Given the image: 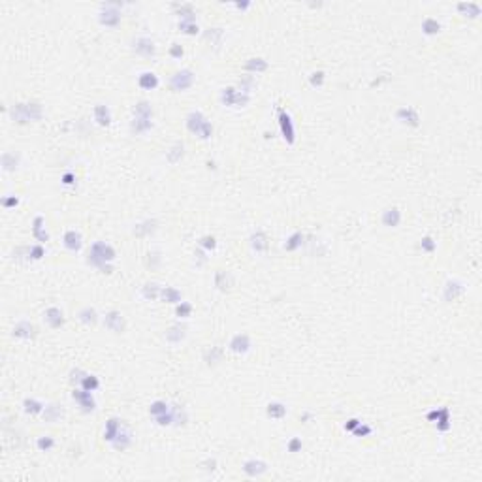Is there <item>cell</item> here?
Segmentation results:
<instances>
[{
	"label": "cell",
	"instance_id": "1",
	"mask_svg": "<svg viewBox=\"0 0 482 482\" xmlns=\"http://www.w3.org/2000/svg\"><path fill=\"white\" fill-rule=\"evenodd\" d=\"M117 258L115 249L106 243V241H96L93 243L89 249V255H87V264H91L93 268H98L102 273H111L113 266L111 262Z\"/></svg>",
	"mask_w": 482,
	"mask_h": 482
},
{
	"label": "cell",
	"instance_id": "2",
	"mask_svg": "<svg viewBox=\"0 0 482 482\" xmlns=\"http://www.w3.org/2000/svg\"><path fill=\"white\" fill-rule=\"evenodd\" d=\"M185 125H187V130L194 134V136H198L200 139H209L211 138V134H213V125L205 119V115L202 111H198V109H194L191 111L189 115H187V121H185Z\"/></svg>",
	"mask_w": 482,
	"mask_h": 482
},
{
	"label": "cell",
	"instance_id": "3",
	"mask_svg": "<svg viewBox=\"0 0 482 482\" xmlns=\"http://www.w3.org/2000/svg\"><path fill=\"white\" fill-rule=\"evenodd\" d=\"M121 6L119 2H106L100 6V13H98V21L102 27H117L121 23Z\"/></svg>",
	"mask_w": 482,
	"mask_h": 482
},
{
	"label": "cell",
	"instance_id": "4",
	"mask_svg": "<svg viewBox=\"0 0 482 482\" xmlns=\"http://www.w3.org/2000/svg\"><path fill=\"white\" fill-rule=\"evenodd\" d=\"M277 123H279V130H281V136H283V139H285L289 145H294V143H296V127H294L292 115H290L287 109L279 107V109H277Z\"/></svg>",
	"mask_w": 482,
	"mask_h": 482
},
{
	"label": "cell",
	"instance_id": "5",
	"mask_svg": "<svg viewBox=\"0 0 482 482\" xmlns=\"http://www.w3.org/2000/svg\"><path fill=\"white\" fill-rule=\"evenodd\" d=\"M251 100V95L241 91V89H234V87H228L223 89L221 93V102L228 107H245Z\"/></svg>",
	"mask_w": 482,
	"mask_h": 482
},
{
	"label": "cell",
	"instance_id": "6",
	"mask_svg": "<svg viewBox=\"0 0 482 482\" xmlns=\"http://www.w3.org/2000/svg\"><path fill=\"white\" fill-rule=\"evenodd\" d=\"M193 85H194V72L189 70V68H183V70L175 72L170 77V87H172V91H175V93L187 91V89H191Z\"/></svg>",
	"mask_w": 482,
	"mask_h": 482
},
{
	"label": "cell",
	"instance_id": "7",
	"mask_svg": "<svg viewBox=\"0 0 482 482\" xmlns=\"http://www.w3.org/2000/svg\"><path fill=\"white\" fill-rule=\"evenodd\" d=\"M72 397H74V401H77L81 413L91 415V413L96 411V401H95V397H93V392H87V390H83V388L77 386V388H74V392H72Z\"/></svg>",
	"mask_w": 482,
	"mask_h": 482
},
{
	"label": "cell",
	"instance_id": "8",
	"mask_svg": "<svg viewBox=\"0 0 482 482\" xmlns=\"http://www.w3.org/2000/svg\"><path fill=\"white\" fill-rule=\"evenodd\" d=\"M132 443H134V433H132L130 426H127V424H121V428H119L115 439L111 441L109 445H111V449H113V450L123 452V450L130 449V447H132Z\"/></svg>",
	"mask_w": 482,
	"mask_h": 482
},
{
	"label": "cell",
	"instance_id": "9",
	"mask_svg": "<svg viewBox=\"0 0 482 482\" xmlns=\"http://www.w3.org/2000/svg\"><path fill=\"white\" fill-rule=\"evenodd\" d=\"M104 326H106L109 332L121 333V332H125V328H127V321H125L123 313H119V311H109L106 317H104Z\"/></svg>",
	"mask_w": 482,
	"mask_h": 482
},
{
	"label": "cell",
	"instance_id": "10",
	"mask_svg": "<svg viewBox=\"0 0 482 482\" xmlns=\"http://www.w3.org/2000/svg\"><path fill=\"white\" fill-rule=\"evenodd\" d=\"M251 347H253V343H251V337L247 333H236L228 343V351L234 354H247L251 351Z\"/></svg>",
	"mask_w": 482,
	"mask_h": 482
},
{
	"label": "cell",
	"instance_id": "11",
	"mask_svg": "<svg viewBox=\"0 0 482 482\" xmlns=\"http://www.w3.org/2000/svg\"><path fill=\"white\" fill-rule=\"evenodd\" d=\"M396 119L401 125H407V127H418L420 125V115H418L417 109L411 106L399 107L396 111Z\"/></svg>",
	"mask_w": 482,
	"mask_h": 482
},
{
	"label": "cell",
	"instance_id": "12",
	"mask_svg": "<svg viewBox=\"0 0 482 482\" xmlns=\"http://www.w3.org/2000/svg\"><path fill=\"white\" fill-rule=\"evenodd\" d=\"M428 420L429 422H435L439 431H447L450 428V411L447 407L435 409V411L428 413Z\"/></svg>",
	"mask_w": 482,
	"mask_h": 482
},
{
	"label": "cell",
	"instance_id": "13",
	"mask_svg": "<svg viewBox=\"0 0 482 482\" xmlns=\"http://www.w3.org/2000/svg\"><path fill=\"white\" fill-rule=\"evenodd\" d=\"M43 321H45V324L49 328L57 330V328H61L64 324V313L59 307H47L45 313H43Z\"/></svg>",
	"mask_w": 482,
	"mask_h": 482
},
{
	"label": "cell",
	"instance_id": "14",
	"mask_svg": "<svg viewBox=\"0 0 482 482\" xmlns=\"http://www.w3.org/2000/svg\"><path fill=\"white\" fill-rule=\"evenodd\" d=\"M134 51L141 55V57H155L157 55V45L147 36H139L138 40L134 42Z\"/></svg>",
	"mask_w": 482,
	"mask_h": 482
},
{
	"label": "cell",
	"instance_id": "15",
	"mask_svg": "<svg viewBox=\"0 0 482 482\" xmlns=\"http://www.w3.org/2000/svg\"><path fill=\"white\" fill-rule=\"evenodd\" d=\"M268 471V463L264 460H257V458H253V460H247L243 463V473H245L247 477H260V475H264V473Z\"/></svg>",
	"mask_w": 482,
	"mask_h": 482
},
{
	"label": "cell",
	"instance_id": "16",
	"mask_svg": "<svg viewBox=\"0 0 482 482\" xmlns=\"http://www.w3.org/2000/svg\"><path fill=\"white\" fill-rule=\"evenodd\" d=\"M63 243H64V247L70 251V253H77V251H81V247H83V239H81V234H79V232H75V230H66L64 236H63Z\"/></svg>",
	"mask_w": 482,
	"mask_h": 482
},
{
	"label": "cell",
	"instance_id": "17",
	"mask_svg": "<svg viewBox=\"0 0 482 482\" xmlns=\"http://www.w3.org/2000/svg\"><path fill=\"white\" fill-rule=\"evenodd\" d=\"M463 292H465L463 283H461V281H458V279H450L449 283L445 285V300H447V301L458 300Z\"/></svg>",
	"mask_w": 482,
	"mask_h": 482
},
{
	"label": "cell",
	"instance_id": "18",
	"mask_svg": "<svg viewBox=\"0 0 482 482\" xmlns=\"http://www.w3.org/2000/svg\"><path fill=\"white\" fill-rule=\"evenodd\" d=\"M34 333H36V328H34L32 322L29 321H19L13 326V337H17V339H31V337H34Z\"/></svg>",
	"mask_w": 482,
	"mask_h": 482
},
{
	"label": "cell",
	"instance_id": "19",
	"mask_svg": "<svg viewBox=\"0 0 482 482\" xmlns=\"http://www.w3.org/2000/svg\"><path fill=\"white\" fill-rule=\"evenodd\" d=\"M215 287L219 290H230L234 287V277H232V273L230 271H225V269H217L215 271Z\"/></svg>",
	"mask_w": 482,
	"mask_h": 482
},
{
	"label": "cell",
	"instance_id": "20",
	"mask_svg": "<svg viewBox=\"0 0 482 482\" xmlns=\"http://www.w3.org/2000/svg\"><path fill=\"white\" fill-rule=\"evenodd\" d=\"M251 247L257 251L258 255H264L268 251V236L264 230H255L253 236H251Z\"/></svg>",
	"mask_w": 482,
	"mask_h": 482
},
{
	"label": "cell",
	"instance_id": "21",
	"mask_svg": "<svg viewBox=\"0 0 482 482\" xmlns=\"http://www.w3.org/2000/svg\"><path fill=\"white\" fill-rule=\"evenodd\" d=\"M381 221H383V225L388 226V228H396V226H399V223H401V211H399L397 207H388V209H385L383 215H381Z\"/></svg>",
	"mask_w": 482,
	"mask_h": 482
},
{
	"label": "cell",
	"instance_id": "22",
	"mask_svg": "<svg viewBox=\"0 0 482 482\" xmlns=\"http://www.w3.org/2000/svg\"><path fill=\"white\" fill-rule=\"evenodd\" d=\"M32 236L36 237V241H40V243H45V241H49V234L45 232V219H43L42 215L34 217V221H32Z\"/></svg>",
	"mask_w": 482,
	"mask_h": 482
},
{
	"label": "cell",
	"instance_id": "23",
	"mask_svg": "<svg viewBox=\"0 0 482 482\" xmlns=\"http://www.w3.org/2000/svg\"><path fill=\"white\" fill-rule=\"evenodd\" d=\"M42 417H43V420H45V422H59L61 418L64 417V409H63V405H59V403L45 405Z\"/></svg>",
	"mask_w": 482,
	"mask_h": 482
},
{
	"label": "cell",
	"instance_id": "24",
	"mask_svg": "<svg viewBox=\"0 0 482 482\" xmlns=\"http://www.w3.org/2000/svg\"><path fill=\"white\" fill-rule=\"evenodd\" d=\"M153 129V119H143V117H132L130 121V130L132 134H147Z\"/></svg>",
	"mask_w": 482,
	"mask_h": 482
},
{
	"label": "cell",
	"instance_id": "25",
	"mask_svg": "<svg viewBox=\"0 0 482 482\" xmlns=\"http://www.w3.org/2000/svg\"><path fill=\"white\" fill-rule=\"evenodd\" d=\"M93 115H95L96 125H100V127H109V125H111V111H109V107L104 106V104H96Z\"/></svg>",
	"mask_w": 482,
	"mask_h": 482
},
{
	"label": "cell",
	"instance_id": "26",
	"mask_svg": "<svg viewBox=\"0 0 482 482\" xmlns=\"http://www.w3.org/2000/svg\"><path fill=\"white\" fill-rule=\"evenodd\" d=\"M138 85L143 91H155L159 87V77H157V74H153V72H141L138 75Z\"/></svg>",
	"mask_w": 482,
	"mask_h": 482
},
{
	"label": "cell",
	"instance_id": "27",
	"mask_svg": "<svg viewBox=\"0 0 482 482\" xmlns=\"http://www.w3.org/2000/svg\"><path fill=\"white\" fill-rule=\"evenodd\" d=\"M187 335V328L183 324H173L172 328L166 332V341L170 345H179Z\"/></svg>",
	"mask_w": 482,
	"mask_h": 482
},
{
	"label": "cell",
	"instance_id": "28",
	"mask_svg": "<svg viewBox=\"0 0 482 482\" xmlns=\"http://www.w3.org/2000/svg\"><path fill=\"white\" fill-rule=\"evenodd\" d=\"M0 164H2V170H4V172H15L17 166H19V155L6 151V153H2Z\"/></svg>",
	"mask_w": 482,
	"mask_h": 482
},
{
	"label": "cell",
	"instance_id": "29",
	"mask_svg": "<svg viewBox=\"0 0 482 482\" xmlns=\"http://www.w3.org/2000/svg\"><path fill=\"white\" fill-rule=\"evenodd\" d=\"M161 290L162 287H159L157 283H147V285H143L141 287V298L147 301H153V300H159L161 298Z\"/></svg>",
	"mask_w": 482,
	"mask_h": 482
},
{
	"label": "cell",
	"instance_id": "30",
	"mask_svg": "<svg viewBox=\"0 0 482 482\" xmlns=\"http://www.w3.org/2000/svg\"><path fill=\"white\" fill-rule=\"evenodd\" d=\"M121 420L119 418H109L106 422V426H104V441H107V443H111V441L115 439V435H117V431H119V428H121Z\"/></svg>",
	"mask_w": 482,
	"mask_h": 482
},
{
	"label": "cell",
	"instance_id": "31",
	"mask_svg": "<svg viewBox=\"0 0 482 482\" xmlns=\"http://www.w3.org/2000/svg\"><path fill=\"white\" fill-rule=\"evenodd\" d=\"M45 405H43L42 401H38V399H34V397H27L25 401H23V411L27 413V415H42Z\"/></svg>",
	"mask_w": 482,
	"mask_h": 482
},
{
	"label": "cell",
	"instance_id": "32",
	"mask_svg": "<svg viewBox=\"0 0 482 482\" xmlns=\"http://www.w3.org/2000/svg\"><path fill=\"white\" fill-rule=\"evenodd\" d=\"M155 230H157V221L147 219V221H143V223L136 225V228H134V236L145 237V236H149V234H153Z\"/></svg>",
	"mask_w": 482,
	"mask_h": 482
},
{
	"label": "cell",
	"instance_id": "33",
	"mask_svg": "<svg viewBox=\"0 0 482 482\" xmlns=\"http://www.w3.org/2000/svg\"><path fill=\"white\" fill-rule=\"evenodd\" d=\"M303 239H305V237H303L301 232H294L290 237H287V241L283 243V249L289 251V253H294V251H298V249L303 245Z\"/></svg>",
	"mask_w": 482,
	"mask_h": 482
},
{
	"label": "cell",
	"instance_id": "34",
	"mask_svg": "<svg viewBox=\"0 0 482 482\" xmlns=\"http://www.w3.org/2000/svg\"><path fill=\"white\" fill-rule=\"evenodd\" d=\"M77 319H79V322L81 324H85V326H93V324H96V321H98V315H96V311L93 309V307H83V309L79 311L77 313Z\"/></svg>",
	"mask_w": 482,
	"mask_h": 482
},
{
	"label": "cell",
	"instance_id": "35",
	"mask_svg": "<svg viewBox=\"0 0 482 482\" xmlns=\"http://www.w3.org/2000/svg\"><path fill=\"white\" fill-rule=\"evenodd\" d=\"M266 413H268L269 418H273V420H281V418L287 417V405H283L281 401H271L266 409Z\"/></svg>",
	"mask_w": 482,
	"mask_h": 482
},
{
	"label": "cell",
	"instance_id": "36",
	"mask_svg": "<svg viewBox=\"0 0 482 482\" xmlns=\"http://www.w3.org/2000/svg\"><path fill=\"white\" fill-rule=\"evenodd\" d=\"M458 11L463 13L465 17L475 19V17L481 15V6H479L477 2H461V4H458Z\"/></svg>",
	"mask_w": 482,
	"mask_h": 482
},
{
	"label": "cell",
	"instance_id": "37",
	"mask_svg": "<svg viewBox=\"0 0 482 482\" xmlns=\"http://www.w3.org/2000/svg\"><path fill=\"white\" fill-rule=\"evenodd\" d=\"M161 300L166 301V303H179L183 301L181 298V292L177 289H173V287H164L161 290Z\"/></svg>",
	"mask_w": 482,
	"mask_h": 482
},
{
	"label": "cell",
	"instance_id": "38",
	"mask_svg": "<svg viewBox=\"0 0 482 482\" xmlns=\"http://www.w3.org/2000/svg\"><path fill=\"white\" fill-rule=\"evenodd\" d=\"M245 70L247 72H253V74H262V72H266L268 70V63L264 61V59H249L245 63Z\"/></svg>",
	"mask_w": 482,
	"mask_h": 482
},
{
	"label": "cell",
	"instance_id": "39",
	"mask_svg": "<svg viewBox=\"0 0 482 482\" xmlns=\"http://www.w3.org/2000/svg\"><path fill=\"white\" fill-rule=\"evenodd\" d=\"M183 153H185V145H183L181 141H177V143H173L170 151L166 153V161L170 162V164H177V162L183 159Z\"/></svg>",
	"mask_w": 482,
	"mask_h": 482
},
{
	"label": "cell",
	"instance_id": "40",
	"mask_svg": "<svg viewBox=\"0 0 482 482\" xmlns=\"http://www.w3.org/2000/svg\"><path fill=\"white\" fill-rule=\"evenodd\" d=\"M134 117H143V119H153V107L151 102L147 100H139L134 106Z\"/></svg>",
	"mask_w": 482,
	"mask_h": 482
},
{
	"label": "cell",
	"instance_id": "41",
	"mask_svg": "<svg viewBox=\"0 0 482 482\" xmlns=\"http://www.w3.org/2000/svg\"><path fill=\"white\" fill-rule=\"evenodd\" d=\"M179 31L189 36H194L198 34V25H196V17H187V19H179Z\"/></svg>",
	"mask_w": 482,
	"mask_h": 482
},
{
	"label": "cell",
	"instance_id": "42",
	"mask_svg": "<svg viewBox=\"0 0 482 482\" xmlns=\"http://www.w3.org/2000/svg\"><path fill=\"white\" fill-rule=\"evenodd\" d=\"M170 409H172V405H170V403H166V401L159 399V401H153V403H151L149 415L153 418H157V417H161V415H164V413H168Z\"/></svg>",
	"mask_w": 482,
	"mask_h": 482
},
{
	"label": "cell",
	"instance_id": "43",
	"mask_svg": "<svg viewBox=\"0 0 482 482\" xmlns=\"http://www.w3.org/2000/svg\"><path fill=\"white\" fill-rule=\"evenodd\" d=\"M79 388H83L87 392H96L98 388H100V381H98V377L95 375H87L81 379V383H79Z\"/></svg>",
	"mask_w": 482,
	"mask_h": 482
},
{
	"label": "cell",
	"instance_id": "44",
	"mask_svg": "<svg viewBox=\"0 0 482 482\" xmlns=\"http://www.w3.org/2000/svg\"><path fill=\"white\" fill-rule=\"evenodd\" d=\"M422 31L426 36H435V34H439L441 31V25L437 19H433V17H428V19H424L422 23Z\"/></svg>",
	"mask_w": 482,
	"mask_h": 482
},
{
	"label": "cell",
	"instance_id": "45",
	"mask_svg": "<svg viewBox=\"0 0 482 482\" xmlns=\"http://www.w3.org/2000/svg\"><path fill=\"white\" fill-rule=\"evenodd\" d=\"M172 413H173V424L175 426H185L189 422V415L185 407H179V405H172Z\"/></svg>",
	"mask_w": 482,
	"mask_h": 482
},
{
	"label": "cell",
	"instance_id": "46",
	"mask_svg": "<svg viewBox=\"0 0 482 482\" xmlns=\"http://www.w3.org/2000/svg\"><path fill=\"white\" fill-rule=\"evenodd\" d=\"M205 362L211 365V364H217L221 358H223V349L221 347H211V349H207L204 354Z\"/></svg>",
	"mask_w": 482,
	"mask_h": 482
},
{
	"label": "cell",
	"instance_id": "47",
	"mask_svg": "<svg viewBox=\"0 0 482 482\" xmlns=\"http://www.w3.org/2000/svg\"><path fill=\"white\" fill-rule=\"evenodd\" d=\"M36 447H38V450H40V452H49V450L55 447V439L51 437V435L38 437V441H36Z\"/></svg>",
	"mask_w": 482,
	"mask_h": 482
},
{
	"label": "cell",
	"instance_id": "48",
	"mask_svg": "<svg viewBox=\"0 0 482 482\" xmlns=\"http://www.w3.org/2000/svg\"><path fill=\"white\" fill-rule=\"evenodd\" d=\"M175 315L181 317V319H189L193 315V303L189 301H179L177 307H175Z\"/></svg>",
	"mask_w": 482,
	"mask_h": 482
},
{
	"label": "cell",
	"instance_id": "49",
	"mask_svg": "<svg viewBox=\"0 0 482 482\" xmlns=\"http://www.w3.org/2000/svg\"><path fill=\"white\" fill-rule=\"evenodd\" d=\"M204 36H205V40H207V42L221 43V40H223L225 32H223V29H209V31H205Z\"/></svg>",
	"mask_w": 482,
	"mask_h": 482
},
{
	"label": "cell",
	"instance_id": "50",
	"mask_svg": "<svg viewBox=\"0 0 482 482\" xmlns=\"http://www.w3.org/2000/svg\"><path fill=\"white\" fill-rule=\"evenodd\" d=\"M200 249H204L205 253H211V251H215L217 249V239H215L213 236H204L202 239H200Z\"/></svg>",
	"mask_w": 482,
	"mask_h": 482
},
{
	"label": "cell",
	"instance_id": "51",
	"mask_svg": "<svg viewBox=\"0 0 482 482\" xmlns=\"http://www.w3.org/2000/svg\"><path fill=\"white\" fill-rule=\"evenodd\" d=\"M324 81H326V74L324 72H313V74L309 75V85L311 87H315V89H319V87H322L324 85Z\"/></svg>",
	"mask_w": 482,
	"mask_h": 482
},
{
	"label": "cell",
	"instance_id": "52",
	"mask_svg": "<svg viewBox=\"0 0 482 482\" xmlns=\"http://www.w3.org/2000/svg\"><path fill=\"white\" fill-rule=\"evenodd\" d=\"M43 257H45V249H43L42 243L29 247V260H40Z\"/></svg>",
	"mask_w": 482,
	"mask_h": 482
},
{
	"label": "cell",
	"instance_id": "53",
	"mask_svg": "<svg viewBox=\"0 0 482 482\" xmlns=\"http://www.w3.org/2000/svg\"><path fill=\"white\" fill-rule=\"evenodd\" d=\"M420 249H422L424 253H433V251L437 249V243H435V239H433V237L426 236V237H422V239H420Z\"/></svg>",
	"mask_w": 482,
	"mask_h": 482
},
{
	"label": "cell",
	"instance_id": "54",
	"mask_svg": "<svg viewBox=\"0 0 482 482\" xmlns=\"http://www.w3.org/2000/svg\"><path fill=\"white\" fill-rule=\"evenodd\" d=\"M371 431H373V428L371 426H367V424H364V422H360L356 428L353 429V433L356 435V437H367V435H371Z\"/></svg>",
	"mask_w": 482,
	"mask_h": 482
},
{
	"label": "cell",
	"instance_id": "55",
	"mask_svg": "<svg viewBox=\"0 0 482 482\" xmlns=\"http://www.w3.org/2000/svg\"><path fill=\"white\" fill-rule=\"evenodd\" d=\"M155 420H157V424H159V426H172V424H173V413H172V409H170L168 413L161 415V417H157Z\"/></svg>",
	"mask_w": 482,
	"mask_h": 482
},
{
	"label": "cell",
	"instance_id": "56",
	"mask_svg": "<svg viewBox=\"0 0 482 482\" xmlns=\"http://www.w3.org/2000/svg\"><path fill=\"white\" fill-rule=\"evenodd\" d=\"M301 447H303V443H301L300 437H292V439L287 443V449H289V452H300Z\"/></svg>",
	"mask_w": 482,
	"mask_h": 482
},
{
	"label": "cell",
	"instance_id": "57",
	"mask_svg": "<svg viewBox=\"0 0 482 482\" xmlns=\"http://www.w3.org/2000/svg\"><path fill=\"white\" fill-rule=\"evenodd\" d=\"M183 55H185V49H183V45H179V43H172V47H170V57L179 61Z\"/></svg>",
	"mask_w": 482,
	"mask_h": 482
},
{
	"label": "cell",
	"instance_id": "58",
	"mask_svg": "<svg viewBox=\"0 0 482 482\" xmlns=\"http://www.w3.org/2000/svg\"><path fill=\"white\" fill-rule=\"evenodd\" d=\"M17 204H19V200H17L15 196H4V198H2V205H4L6 209H10V207H15Z\"/></svg>",
	"mask_w": 482,
	"mask_h": 482
},
{
	"label": "cell",
	"instance_id": "59",
	"mask_svg": "<svg viewBox=\"0 0 482 482\" xmlns=\"http://www.w3.org/2000/svg\"><path fill=\"white\" fill-rule=\"evenodd\" d=\"M360 422H362V420H358V418H351V420L345 424V429H347V431H353V429L356 428Z\"/></svg>",
	"mask_w": 482,
	"mask_h": 482
},
{
	"label": "cell",
	"instance_id": "60",
	"mask_svg": "<svg viewBox=\"0 0 482 482\" xmlns=\"http://www.w3.org/2000/svg\"><path fill=\"white\" fill-rule=\"evenodd\" d=\"M204 469H205V471H215V469H217V460L204 461Z\"/></svg>",
	"mask_w": 482,
	"mask_h": 482
},
{
	"label": "cell",
	"instance_id": "61",
	"mask_svg": "<svg viewBox=\"0 0 482 482\" xmlns=\"http://www.w3.org/2000/svg\"><path fill=\"white\" fill-rule=\"evenodd\" d=\"M74 181H75L74 173H64V175H63V183H64V185H74Z\"/></svg>",
	"mask_w": 482,
	"mask_h": 482
},
{
	"label": "cell",
	"instance_id": "62",
	"mask_svg": "<svg viewBox=\"0 0 482 482\" xmlns=\"http://www.w3.org/2000/svg\"><path fill=\"white\" fill-rule=\"evenodd\" d=\"M234 8H237V10H249L251 8V2H236Z\"/></svg>",
	"mask_w": 482,
	"mask_h": 482
},
{
	"label": "cell",
	"instance_id": "63",
	"mask_svg": "<svg viewBox=\"0 0 482 482\" xmlns=\"http://www.w3.org/2000/svg\"><path fill=\"white\" fill-rule=\"evenodd\" d=\"M311 418H313V415H311L309 411H305V413H301V415H300L301 422H311Z\"/></svg>",
	"mask_w": 482,
	"mask_h": 482
}]
</instances>
